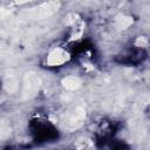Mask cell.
<instances>
[{"label": "cell", "mask_w": 150, "mask_h": 150, "mask_svg": "<svg viewBox=\"0 0 150 150\" xmlns=\"http://www.w3.org/2000/svg\"><path fill=\"white\" fill-rule=\"evenodd\" d=\"M67 60V55L63 50L61 49H56L54 50L53 53L49 54L48 56V63L52 64V66H59L61 63H63L64 61Z\"/></svg>", "instance_id": "obj_1"}, {"label": "cell", "mask_w": 150, "mask_h": 150, "mask_svg": "<svg viewBox=\"0 0 150 150\" xmlns=\"http://www.w3.org/2000/svg\"><path fill=\"white\" fill-rule=\"evenodd\" d=\"M80 81L76 79V77H67L64 80V86L68 88V89H74L79 86Z\"/></svg>", "instance_id": "obj_2"}]
</instances>
